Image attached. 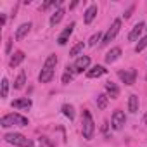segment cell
<instances>
[{
    "label": "cell",
    "mask_w": 147,
    "mask_h": 147,
    "mask_svg": "<svg viewBox=\"0 0 147 147\" xmlns=\"http://www.w3.org/2000/svg\"><path fill=\"white\" fill-rule=\"evenodd\" d=\"M62 18H64V9H57V11L50 16V26H55L57 23H61Z\"/></svg>",
    "instance_id": "cell-19"
},
{
    "label": "cell",
    "mask_w": 147,
    "mask_h": 147,
    "mask_svg": "<svg viewBox=\"0 0 147 147\" xmlns=\"http://www.w3.org/2000/svg\"><path fill=\"white\" fill-rule=\"evenodd\" d=\"M106 92H107V97H111V99H118V95H119V88L113 82H107L106 83Z\"/></svg>",
    "instance_id": "cell-14"
},
{
    "label": "cell",
    "mask_w": 147,
    "mask_h": 147,
    "mask_svg": "<svg viewBox=\"0 0 147 147\" xmlns=\"http://www.w3.org/2000/svg\"><path fill=\"white\" fill-rule=\"evenodd\" d=\"M119 55H121V49H119V47H114V49H111V50L106 54V62L111 64V62H114Z\"/></svg>",
    "instance_id": "cell-16"
},
{
    "label": "cell",
    "mask_w": 147,
    "mask_h": 147,
    "mask_svg": "<svg viewBox=\"0 0 147 147\" xmlns=\"http://www.w3.org/2000/svg\"><path fill=\"white\" fill-rule=\"evenodd\" d=\"M144 26H145V24H144L142 21H138V23L131 28V31H130V35H128V40H130V42L138 40V36H140V35H142V31H144Z\"/></svg>",
    "instance_id": "cell-10"
},
{
    "label": "cell",
    "mask_w": 147,
    "mask_h": 147,
    "mask_svg": "<svg viewBox=\"0 0 147 147\" xmlns=\"http://www.w3.org/2000/svg\"><path fill=\"white\" fill-rule=\"evenodd\" d=\"M4 138H5V142H9L12 145H18V147H35L31 138H28L21 133H5Z\"/></svg>",
    "instance_id": "cell-4"
},
{
    "label": "cell",
    "mask_w": 147,
    "mask_h": 147,
    "mask_svg": "<svg viewBox=\"0 0 147 147\" xmlns=\"http://www.w3.org/2000/svg\"><path fill=\"white\" fill-rule=\"evenodd\" d=\"M128 111L130 113H137L138 111V97L135 94H131L130 99H128Z\"/></svg>",
    "instance_id": "cell-18"
},
{
    "label": "cell",
    "mask_w": 147,
    "mask_h": 147,
    "mask_svg": "<svg viewBox=\"0 0 147 147\" xmlns=\"http://www.w3.org/2000/svg\"><path fill=\"white\" fill-rule=\"evenodd\" d=\"M125 123H126L125 113H123L121 109H116V111L113 113V116H111V125H113V128H114V130H121V128L125 126Z\"/></svg>",
    "instance_id": "cell-7"
},
{
    "label": "cell",
    "mask_w": 147,
    "mask_h": 147,
    "mask_svg": "<svg viewBox=\"0 0 147 147\" xmlns=\"http://www.w3.org/2000/svg\"><path fill=\"white\" fill-rule=\"evenodd\" d=\"M82 131H83V137L87 140L94 138V133H95V123H94V118L90 114V111H83V116H82Z\"/></svg>",
    "instance_id": "cell-2"
},
{
    "label": "cell",
    "mask_w": 147,
    "mask_h": 147,
    "mask_svg": "<svg viewBox=\"0 0 147 147\" xmlns=\"http://www.w3.org/2000/svg\"><path fill=\"white\" fill-rule=\"evenodd\" d=\"M119 28H121V19H114V21H113V24H111V28L106 31V35H104V38H102V45H107V43H109L116 35H118Z\"/></svg>",
    "instance_id": "cell-6"
},
{
    "label": "cell",
    "mask_w": 147,
    "mask_h": 147,
    "mask_svg": "<svg viewBox=\"0 0 147 147\" xmlns=\"http://www.w3.org/2000/svg\"><path fill=\"white\" fill-rule=\"evenodd\" d=\"M145 47H147V36H144V38H140V40H138V43L135 45V52L138 54V52H142Z\"/></svg>",
    "instance_id": "cell-24"
},
{
    "label": "cell",
    "mask_w": 147,
    "mask_h": 147,
    "mask_svg": "<svg viewBox=\"0 0 147 147\" xmlns=\"http://www.w3.org/2000/svg\"><path fill=\"white\" fill-rule=\"evenodd\" d=\"M131 11H133V7H130V9H128V11H126V12L123 14V16H125V19H128V18L131 16Z\"/></svg>",
    "instance_id": "cell-29"
},
{
    "label": "cell",
    "mask_w": 147,
    "mask_h": 147,
    "mask_svg": "<svg viewBox=\"0 0 147 147\" xmlns=\"http://www.w3.org/2000/svg\"><path fill=\"white\" fill-rule=\"evenodd\" d=\"M62 114L73 121V119H75V107H73L71 104H64L62 106Z\"/></svg>",
    "instance_id": "cell-20"
},
{
    "label": "cell",
    "mask_w": 147,
    "mask_h": 147,
    "mask_svg": "<svg viewBox=\"0 0 147 147\" xmlns=\"http://www.w3.org/2000/svg\"><path fill=\"white\" fill-rule=\"evenodd\" d=\"M73 30H75V23H69V24L62 30V33L59 35L57 43H59V45H66V43H67V40H69V36H71V33H73Z\"/></svg>",
    "instance_id": "cell-9"
},
{
    "label": "cell",
    "mask_w": 147,
    "mask_h": 147,
    "mask_svg": "<svg viewBox=\"0 0 147 147\" xmlns=\"http://www.w3.org/2000/svg\"><path fill=\"white\" fill-rule=\"evenodd\" d=\"M57 55L55 54H52V55H49L47 59H45V64H43V67H42V73H40V76H38V80H40V83H49L52 78H54V69H55V66H57Z\"/></svg>",
    "instance_id": "cell-1"
},
{
    "label": "cell",
    "mask_w": 147,
    "mask_h": 147,
    "mask_svg": "<svg viewBox=\"0 0 147 147\" xmlns=\"http://www.w3.org/2000/svg\"><path fill=\"white\" fill-rule=\"evenodd\" d=\"M88 66H90V57L88 55H82V57L76 59V62L73 64L71 67L67 66L66 69L71 71V73H83V69H88Z\"/></svg>",
    "instance_id": "cell-5"
},
{
    "label": "cell",
    "mask_w": 147,
    "mask_h": 147,
    "mask_svg": "<svg viewBox=\"0 0 147 147\" xmlns=\"http://www.w3.org/2000/svg\"><path fill=\"white\" fill-rule=\"evenodd\" d=\"M30 30H31V23H23V24L18 28V31H16V40H23V38L30 33Z\"/></svg>",
    "instance_id": "cell-13"
},
{
    "label": "cell",
    "mask_w": 147,
    "mask_h": 147,
    "mask_svg": "<svg viewBox=\"0 0 147 147\" xmlns=\"http://www.w3.org/2000/svg\"><path fill=\"white\" fill-rule=\"evenodd\" d=\"M107 100H109V97L104 95V94H100V95L97 97V107H99V109H106V107H107Z\"/></svg>",
    "instance_id": "cell-22"
},
{
    "label": "cell",
    "mask_w": 147,
    "mask_h": 147,
    "mask_svg": "<svg viewBox=\"0 0 147 147\" xmlns=\"http://www.w3.org/2000/svg\"><path fill=\"white\" fill-rule=\"evenodd\" d=\"M106 67L104 66H100V64H97V66H94V67H90L88 71H87V76L88 78H99V76H102V75H106Z\"/></svg>",
    "instance_id": "cell-11"
},
{
    "label": "cell",
    "mask_w": 147,
    "mask_h": 147,
    "mask_svg": "<svg viewBox=\"0 0 147 147\" xmlns=\"http://www.w3.org/2000/svg\"><path fill=\"white\" fill-rule=\"evenodd\" d=\"M40 147H52V145L49 144V140H47L45 137H42V138H40Z\"/></svg>",
    "instance_id": "cell-28"
},
{
    "label": "cell",
    "mask_w": 147,
    "mask_h": 147,
    "mask_svg": "<svg viewBox=\"0 0 147 147\" xmlns=\"http://www.w3.org/2000/svg\"><path fill=\"white\" fill-rule=\"evenodd\" d=\"M71 80H73V73H71V71H66L64 75H62V83H64V85H67Z\"/></svg>",
    "instance_id": "cell-27"
},
{
    "label": "cell",
    "mask_w": 147,
    "mask_h": 147,
    "mask_svg": "<svg viewBox=\"0 0 147 147\" xmlns=\"http://www.w3.org/2000/svg\"><path fill=\"white\" fill-rule=\"evenodd\" d=\"M7 92H9V80L4 78V80H2V97H4V99L7 97Z\"/></svg>",
    "instance_id": "cell-26"
},
{
    "label": "cell",
    "mask_w": 147,
    "mask_h": 147,
    "mask_svg": "<svg viewBox=\"0 0 147 147\" xmlns=\"http://www.w3.org/2000/svg\"><path fill=\"white\" fill-rule=\"evenodd\" d=\"M118 76L125 85H133L135 78H137V71L135 69H125V71H118Z\"/></svg>",
    "instance_id": "cell-8"
},
{
    "label": "cell",
    "mask_w": 147,
    "mask_h": 147,
    "mask_svg": "<svg viewBox=\"0 0 147 147\" xmlns=\"http://www.w3.org/2000/svg\"><path fill=\"white\" fill-rule=\"evenodd\" d=\"M23 61H24V52H23V50H18V52L12 54V57H11V61H9V66H11V67H18Z\"/></svg>",
    "instance_id": "cell-12"
},
{
    "label": "cell",
    "mask_w": 147,
    "mask_h": 147,
    "mask_svg": "<svg viewBox=\"0 0 147 147\" xmlns=\"http://www.w3.org/2000/svg\"><path fill=\"white\" fill-rule=\"evenodd\" d=\"M83 47H85V43L83 42H80V43H76L75 47H73L71 50H69V55H78L82 50H83Z\"/></svg>",
    "instance_id": "cell-25"
},
{
    "label": "cell",
    "mask_w": 147,
    "mask_h": 147,
    "mask_svg": "<svg viewBox=\"0 0 147 147\" xmlns=\"http://www.w3.org/2000/svg\"><path fill=\"white\" fill-rule=\"evenodd\" d=\"M12 107H16V109H24V111H28L30 107H31V100L26 97V99H18V100H14L12 102Z\"/></svg>",
    "instance_id": "cell-17"
},
{
    "label": "cell",
    "mask_w": 147,
    "mask_h": 147,
    "mask_svg": "<svg viewBox=\"0 0 147 147\" xmlns=\"http://www.w3.org/2000/svg\"><path fill=\"white\" fill-rule=\"evenodd\" d=\"M24 83H26V73L24 71H21L19 75H18V78H16V82H14V88H23L24 87Z\"/></svg>",
    "instance_id": "cell-21"
},
{
    "label": "cell",
    "mask_w": 147,
    "mask_h": 147,
    "mask_svg": "<svg viewBox=\"0 0 147 147\" xmlns=\"http://www.w3.org/2000/svg\"><path fill=\"white\" fill-rule=\"evenodd\" d=\"M100 40H102V33H100V31H97V33H95V35H92V38L88 40V45H90V47H95V45H97V42H100ZM100 43H102V42H100Z\"/></svg>",
    "instance_id": "cell-23"
},
{
    "label": "cell",
    "mask_w": 147,
    "mask_h": 147,
    "mask_svg": "<svg viewBox=\"0 0 147 147\" xmlns=\"http://www.w3.org/2000/svg\"><path fill=\"white\" fill-rule=\"evenodd\" d=\"M0 125H2L4 128H9V126H28V118L18 114V113H12V114H7L4 116L2 119H0Z\"/></svg>",
    "instance_id": "cell-3"
},
{
    "label": "cell",
    "mask_w": 147,
    "mask_h": 147,
    "mask_svg": "<svg viewBox=\"0 0 147 147\" xmlns=\"http://www.w3.org/2000/svg\"><path fill=\"white\" fill-rule=\"evenodd\" d=\"M95 16H97V5H90V7L85 11L83 19H85V23H87V24H90V23L95 19Z\"/></svg>",
    "instance_id": "cell-15"
}]
</instances>
